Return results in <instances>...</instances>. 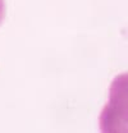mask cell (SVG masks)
Returning <instances> with one entry per match:
<instances>
[{"instance_id": "6da1fadb", "label": "cell", "mask_w": 128, "mask_h": 133, "mask_svg": "<svg viewBox=\"0 0 128 133\" xmlns=\"http://www.w3.org/2000/svg\"><path fill=\"white\" fill-rule=\"evenodd\" d=\"M5 17V0H0V24L3 23Z\"/></svg>"}]
</instances>
